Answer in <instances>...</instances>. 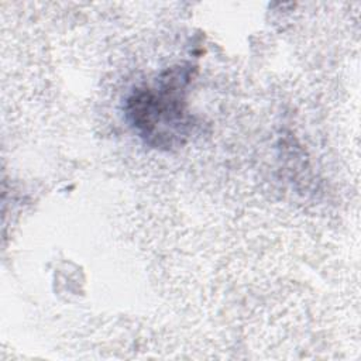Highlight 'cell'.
<instances>
[{
    "instance_id": "obj_1",
    "label": "cell",
    "mask_w": 361,
    "mask_h": 361,
    "mask_svg": "<svg viewBox=\"0 0 361 361\" xmlns=\"http://www.w3.org/2000/svg\"><path fill=\"white\" fill-rule=\"evenodd\" d=\"M193 66H173L152 85L134 90L126 116L141 138L157 148L180 145L192 127L186 111V89Z\"/></svg>"
}]
</instances>
